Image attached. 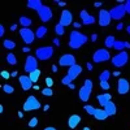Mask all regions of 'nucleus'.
<instances>
[{
  "label": "nucleus",
  "mask_w": 130,
  "mask_h": 130,
  "mask_svg": "<svg viewBox=\"0 0 130 130\" xmlns=\"http://www.w3.org/2000/svg\"><path fill=\"white\" fill-rule=\"evenodd\" d=\"M87 42H89V37L85 35L83 32H81L78 30H73L69 35V47L73 48V50L81 48Z\"/></svg>",
  "instance_id": "1"
},
{
  "label": "nucleus",
  "mask_w": 130,
  "mask_h": 130,
  "mask_svg": "<svg viewBox=\"0 0 130 130\" xmlns=\"http://www.w3.org/2000/svg\"><path fill=\"white\" fill-rule=\"evenodd\" d=\"M92 87H94V83L91 79H85L82 87L78 90V96L82 102H89L90 96H91V92H92Z\"/></svg>",
  "instance_id": "2"
},
{
  "label": "nucleus",
  "mask_w": 130,
  "mask_h": 130,
  "mask_svg": "<svg viewBox=\"0 0 130 130\" xmlns=\"http://www.w3.org/2000/svg\"><path fill=\"white\" fill-rule=\"evenodd\" d=\"M52 56H53V47L52 46H43V47H39L35 50V57L38 60L46 61V60H50Z\"/></svg>",
  "instance_id": "3"
},
{
  "label": "nucleus",
  "mask_w": 130,
  "mask_h": 130,
  "mask_svg": "<svg viewBox=\"0 0 130 130\" xmlns=\"http://www.w3.org/2000/svg\"><path fill=\"white\" fill-rule=\"evenodd\" d=\"M127 61H129V55H127L126 51L118 52L117 55L112 56V59H111L112 65H113V67H116V68H122V67H125V65L127 64Z\"/></svg>",
  "instance_id": "4"
},
{
  "label": "nucleus",
  "mask_w": 130,
  "mask_h": 130,
  "mask_svg": "<svg viewBox=\"0 0 130 130\" xmlns=\"http://www.w3.org/2000/svg\"><path fill=\"white\" fill-rule=\"evenodd\" d=\"M109 59H112V56H111L109 51L105 50V48H98L94 52V55H92V61L96 62V64L105 62V61H108Z\"/></svg>",
  "instance_id": "5"
},
{
  "label": "nucleus",
  "mask_w": 130,
  "mask_h": 130,
  "mask_svg": "<svg viewBox=\"0 0 130 130\" xmlns=\"http://www.w3.org/2000/svg\"><path fill=\"white\" fill-rule=\"evenodd\" d=\"M42 107L40 102L37 99V96L34 95H30L26 102L24 103V111L25 112H30V111H35V109H39V108Z\"/></svg>",
  "instance_id": "6"
},
{
  "label": "nucleus",
  "mask_w": 130,
  "mask_h": 130,
  "mask_svg": "<svg viewBox=\"0 0 130 130\" xmlns=\"http://www.w3.org/2000/svg\"><path fill=\"white\" fill-rule=\"evenodd\" d=\"M109 13H111L112 20H117V21H120V20H121V18H124V17H125V14H126V7H125V4L116 5V7H113V8L109 10Z\"/></svg>",
  "instance_id": "7"
},
{
  "label": "nucleus",
  "mask_w": 130,
  "mask_h": 130,
  "mask_svg": "<svg viewBox=\"0 0 130 130\" xmlns=\"http://www.w3.org/2000/svg\"><path fill=\"white\" fill-rule=\"evenodd\" d=\"M20 37L26 44H31L35 39V32L29 27H22V29H20Z\"/></svg>",
  "instance_id": "8"
},
{
  "label": "nucleus",
  "mask_w": 130,
  "mask_h": 130,
  "mask_svg": "<svg viewBox=\"0 0 130 130\" xmlns=\"http://www.w3.org/2000/svg\"><path fill=\"white\" fill-rule=\"evenodd\" d=\"M109 78H111V73L109 70H103L99 75V82H100V89L102 90H109L111 85H109Z\"/></svg>",
  "instance_id": "9"
},
{
  "label": "nucleus",
  "mask_w": 130,
  "mask_h": 130,
  "mask_svg": "<svg viewBox=\"0 0 130 130\" xmlns=\"http://www.w3.org/2000/svg\"><path fill=\"white\" fill-rule=\"evenodd\" d=\"M38 16H39V18H40L42 22H48V21L52 20L53 13H52V9H51L50 7L43 5V7L40 8V10L38 12Z\"/></svg>",
  "instance_id": "10"
},
{
  "label": "nucleus",
  "mask_w": 130,
  "mask_h": 130,
  "mask_svg": "<svg viewBox=\"0 0 130 130\" xmlns=\"http://www.w3.org/2000/svg\"><path fill=\"white\" fill-rule=\"evenodd\" d=\"M38 69V59L35 56H27L26 57V61H25V72L26 73H31Z\"/></svg>",
  "instance_id": "11"
},
{
  "label": "nucleus",
  "mask_w": 130,
  "mask_h": 130,
  "mask_svg": "<svg viewBox=\"0 0 130 130\" xmlns=\"http://www.w3.org/2000/svg\"><path fill=\"white\" fill-rule=\"evenodd\" d=\"M59 65H60V67H68V68L75 65V57H74V55H72V53H65V55H62L59 59Z\"/></svg>",
  "instance_id": "12"
},
{
  "label": "nucleus",
  "mask_w": 130,
  "mask_h": 130,
  "mask_svg": "<svg viewBox=\"0 0 130 130\" xmlns=\"http://www.w3.org/2000/svg\"><path fill=\"white\" fill-rule=\"evenodd\" d=\"M59 24L62 25L64 27H67V26H69V25L73 24V14H72L70 10H68V9H64L62 10L61 16H60V22Z\"/></svg>",
  "instance_id": "13"
},
{
  "label": "nucleus",
  "mask_w": 130,
  "mask_h": 130,
  "mask_svg": "<svg viewBox=\"0 0 130 130\" xmlns=\"http://www.w3.org/2000/svg\"><path fill=\"white\" fill-rule=\"evenodd\" d=\"M112 21V17H111V13L105 9H100L99 10V25L105 27V26H109Z\"/></svg>",
  "instance_id": "14"
},
{
  "label": "nucleus",
  "mask_w": 130,
  "mask_h": 130,
  "mask_svg": "<svg viewBox=\"0 0 130 130\" xmlns=\"http://www.w3.org/2000/svg\"><path fill=\"white\" fill-rule=\"evenodd\" d=\"M130 91V83L126 78H120L117 81V92L120 95H126Z\"/></svg>",
  "instance_id": "15"
},
{
  "label": "nucleus",
  "mask_w": 130,
  "mask_h": 130,
  "mask_svg": "<svg viewBox=\"0 0 130 130\" xmlns=\"http://www.w3.org/2000/svg\"><path fill=\"white\" fill-rule=\"evenodd\" d=\"M18 82L21 85V89H22L24 91H29L32 87V81L30 79V77H29V75H26V74L20 75V77H18Z\"/></svg>",
  "instance_id": "16"
},
{
  "label": "nucleus",
  "mask_w": 130,
  "mask_h": 130,
  "mask_svg": "<svg viewBox=\"0 0 130 130\" xmlns=\"http://www.w3.org/2000/svg\"><path fill=\"white\" fill-rule=\"evenodd\" d=\"M79 17H81V21H82L83 25H94L96 22V18L92 14H90L87 10H82Z\"/></svg>",
  "instance_id": "17"
},
{
  "label": "nucleus",
  "mask_w": 130,
  "mask_h": 130,
  "mask_svg": "<svg viewBox=\"0 0 130 130\" xmlns=\"http://www.w3.org/2000/svg\"><path fill=\"white\" fill-rule=\"evenodd\" d=\"M81 73H82V67H81V65H78V64H75V65H73V67L68 68V74L67 75L72 81H74Z\"/></svg>",
  "instance_id": "18"
},
{
  "label": "nucleus",
  "mask_w": 130,
  "mask_h": 130,
  "mask_svg": "<svg viewBox=\"0 0 130 130\" xmlns=\"http://www.w3.org/2000/svg\"><path fill=\"white\" fill-rule=\"evenodd\" d=\"M96 100L99 102V104L104 108L108 103H109L112 100V95L111 94H108V92H104V94H99L96 96Z\"/></svg>",
  "instance_id": "19"
},
{
  "label": "nucleus",
  "mask_w": 130,
  "mask_h": 130,
  "mask_svg": "<svg viewBox=\"0 0 130 130\" xmlns=\"http://www.w3.org/2000/svg\"><path fill=\"white\" fill-rule=\"evenodd\" d=\"M79 122H81V116L79 115H72L69 118H68V126L73 130V129H75L78 125H79Z\"/></svg>",
  "instance_id": "20"
},
{
  "label": "nucleus",
  "mask_w": 130,
  "mask_h": 130,
  "mask_svg": "<svg viewBox=\"0 0 130 130\" xmlns=\"http://www.w3.org/2000/svg\"><path fill=\"white\" fill-rule=\"evenodd\" d=\"M103 109L108 113V116H115L116 113H117V107H116V104L113 103V102H109L108 103Z\"/></svg>",
  "instance_id": "21"
},
{
  "label": "nucleus",
  "mask_w": 130,
  "mask_h": 130,
  "mask_svg": "<svg viewBox=\"0 0 130 130\" xmlns=\"http://www.w3.org/2000/svg\"><path fill=\"white\" fill-rule=\"evenodd\" d=\"M42 7H43V3L40 2V0H29L27 2V8L34 9V10H37V12H39Z\"/></svg>",
  "instance_id": "22"
},
{
  "label": "nucleus",
  "mask_w": 130,
  "mask_h": 130,
  "mask_svg": "<svg viewBox=\"0 0 130 130\" xmlns=\"http://www.w3.org/2000/svg\"><path fill=\"white\" fill-rule=\"evenodd\" d=\"M94 117L96 118V120H99V121H103V120H105V118H107V117H109V116H108V113H107L104 109L96 108V112H95Z\"/></svg>",
  "instance_id": "23"
},
{
  "label": "nucleus",
  "mask_w": 130,
  "mask_h": 130,
  "mask_svg": "<svg viewBox=\"0 0 130 130\" xmlns=\"http://www.w3.org/2000/svg\"><path fill=\"white\" fill-rule=\"evenodd\" d=\"M125 48H127V42H124V40H116L115 46H113V50L118 51V52H122Z\"/></svg>",
  "instance_id": "24"
},
{
  "label": "nucleus",
  "mask_w": 130,
  "mask_h": 130,
  "mask_svg": "<svg viewBox=\"0 0 130 130\" xmlns=\"http://www.w3.org/2000/svg\"><path fill=\"white\" fill-rule=\"evenodd\" d=\"M47 32H48V29H47L46 26H39V27L37 29V31H35V37H37L38 39H42L43 37L47 34Z\"/></svg>",
  "instance_id": "25"
},
{
  "label": "nucleus",
  "mask_w": 130,
  "mask_h": 130,
  "mask_svg": "<svg viewBox=\"0 0 130 130\" xmlns=\"http://www.w3.org/2000/svg\"><path fill=\"white\" fill-rule=\"evenodd\" d=\"M115 43H116V38H115L113 35H108V37L105 38V40H104V44H105L107 48H113Z\"/></svg>",
  "instance_id": "26"
},
{
  "label": "nucleus",
  "mask_w": 130,
  "mask_h": 130,
  "mask_svg": "<svg viewBox=\"0 0 130 130\" xmlns=\"http://www.w3.org/2000/svg\"><path fill=\"white\" fill-rule=\"evenodd\" d=\"M40 74H42V70H39V69L31 72V73L29 74V77H30V79L32 81V83H37V81H38L39 77H40Z\"/></svg>",
  "instance_id": "27"
},
{
  "label": "nucleus",
  "mask_w": 130,
  "mask_h": 130,
  "mask_svg": "<svg viewBox=\"0 0 130 130\" xmlns=\"http://www.w3.org/2000/svg\"><path fill=\"white\" fill-rule=\"evenodd\" d=\"M20 24H21V26H22V27H29V26H31L32 21H31V18L22 16V17H20Z\"/></svg>",
  "instance_id": "28"
},
{
  "label": "nucleus",
  "mask_w": 130,
  "mask_h": 130,
  "mask_svg": "<svg viewBox=\"0 0 130 130\" xmlns=\"http://www.w3.org/2000/svg\"><path fill=\"white\" fill-rule=\"evenodd\" d=\"M3 44H4L5 50H13L16 47V42H13L12 39H4Z\"/></svg>",
  "instance_id": "29"
},
{
  "label": "nucleus",
  "mask_w": 130,
  "mask_h": 130,
  "mask_svg": "<svg viewBox=\"0 0 130 130\" xmlns=\"http://www.w3.org/2000/svg\"><path fill=\"white\" fill-rule=\"evenodd\" d=\"M7 61H8V64L9 65H16L17 64V57H16V55L14 53H8L7 55Z\"/></svg>",
  "instance_id": "30"
},
{
  "label": "nucleus",
  "mask_w": 130,
  "mask_h": 130,
  "mask_svg": "<svg viewBox=\"0 0 130 130\" xmlns=\"http://www.w3.org/2000/svg\"><path fill=\"white\" fill-rule=\"evenodd\" d=\"M83 109H85L86 112H87L89 115H91V116H94V115H95V112H96V108H95L94 105H90V104H89V105L86 104V105L83 107Z\"/></svg>",
  "instance_id": "31"
},
{
  "label": "nucleus",
  "mask_w": 130,
  "mask_h": 130,
  "mask_svg": "<svg viewBox=\"0 0 130 130\" xmlns=\"http://www.w3.org/2000/svg\"><path fill=\"white\" fill-rule=\"evenodd\" d=\"M55 32L59 35V37H61V35H64L65 34V29H64V26L62 25H60V24H57L56 26H55Z\"/></svg>",
  "instance_id": "32"
},
{
  "label": "nucleus",
  "mask_w": 130,
  "mask_h": 130,
  "mask_svg": "<svg viewBox=\"0 0 130 130\" xmlns=\"http://www.w3.org/2000/svg\"><path fill=\"white\" fill-rule=\"evenodd\" d=\"M3 91L5 94H13L14 89H13V86H10V85H4L3 86Z\"/></svg>",
  "instance_id": "33"
},
{
  "label": "nucleus",
  "mask_w": 130,
  "mask_h": 130,
  "mask_svg": "<svg viewBox=\"0 0 130 130\" xmlns=\"http://www.w3.org/2000/svg\"><path fill=\"white\" fill-rule=\"evenodd\" d=\"M42 95H44V96H52L53 95V91H52L51 87H46V89L42 90Z\"/></svg>",
  "instance_id": "34"
},
{
  "label": "nucleus",
  "mask_w": 130,
  "mask_h": 130,
  "mask_svg": "<svg viewBox=\"0 0 130 130\" xmlns=\"http://www.w3.org/2000/svg\"><path fill=\"white\" fill-rule=\"evenodd\" d=\"M37 125H38V118H37V117L30 118V121H29V126H30V127H35Z\"/></svg>",
  "instance_id": "35"
},
{
  "label": "nucleus",
  "mask_w": 130,
  "mask_h": 130,
  "mask_svg": "<svg viewBox=\"0 0 130 130\" xmlns=\"http://www.w3.org/2000/svg\"><path fill=\"white\" fill-rule=\"evenodd\" d=\"M61 83H62V85L69 86V85H70V83H73V82H72V79L68 77V75H65V77H62V79H61Z\"/></svg>",
  "instance_id": "36"
},
{
  "label": "nucleus",
  "mask_w": 130,
  "mask_h": 130,
  "mask_svg": "<svg viewBox=\"0 0 130 130\" xmlns=\"http://www.w3.org/2000/svg\"><path fill=\"white\" fill-rule=\"evenodd\" d=\"M44 82H46V85H47V87H52V86H53V79H52L51 77H46Z\"/></svg>",
  "instance_id": "37"
},
{
  "label": "nucleus",
  "mask_w": 130,
  "mask_h": 130,
  "mask_svg": "<svg viewBox=\"0 0 130 130\" xmlns=\"http://www.w3.org/2000/svg\"><path fill=\"white\" fill-rule=\"evenodd\" d=\"M0 74H2V77L5 78V79H9L10 78V73L8 70H2V73H0Z\"/></svg>",
  "instance_id": "38"
},
{
  "label": "nucleus",
  "mask_w": 130,
  "mask_h": 130,
  "mask_svg": "<svg viewBox=\"0 0 130 130\" xmlns=\"http://www.w3.org/2000/svg\"><path fill=\"white\" fill-rule=\"evenodd\" d=\"M125 7H126V13H127V14H130V0L125 2Z\"/></svg>",
  "instance_id": "39"
},
{
  "label": "nucleus",
  "mask_w": 130,
  "mask_h": 130,
  "mask_svg": "<svg viewBox=\"0 0 130 130\" xmlns=\"http://www.w3.org/2000/svg\"><path fill=\"white\" fill-rule=\"evenodd\" d=\"M51 70H52L53 73H57V70H59V68H57V65H56V64H53L52 67H51Z\"/></svg>",
  "instance_id": "40"
},
{
  "label": "nucleus",
  "mask_w": 130,
  "mask_h": 130,
  "mask_svg": "<svg viewBox=\"0 0 130 130\" xmlns=\"http://www.w3.org/2000/svg\"><path fill=\"white\" fill-rule=\"evenodd\" d=\"M90 40H91V42H96V40H98V34H95V32H94V34L90 37Z\"/></svg>",
  "instance_id": "41"
},
{
  "label": "nucleus",
  "mask_w": 130,
  "mask_h": 130,
  "mask_svg": "<svg viewBox=\"0 0 130 130\" xmlns=\"http://www.w3.org/2000/svg\"><path fill=\"white\" fill-rule=\"evenodd\" d=\"M122 29H124V24H122V22H120V24L116 26V30H118V31H121Z\"/></svg>",
  "instance_id": "42"
},
{
  "label": "nucleus",
  "mask_w": 130,
  "mask_h": 130,
  "mask_svg": "<svg viewBox=\"0 0 130 130\" xmlns=\"http://www.w3.org/2000/svg\"><path fill=\"white\" fill-rule=\"evenodd\" d=\"M57 5H60V7H65V5H67V3H65V2H60V0H56V2H55Z\"/></svg>",
  "instance_id": "43"
},
{
  "label": "nucleus",
  "mask_w": 130,
  "mask_h": 130,
  "mask_svg": "<svg viewBox=\"0 0 130 130\" xmlns=\"http://www.w3.org/2000/svg\"><path fill=\"white\" fill-rule=\"evenodd\" d=\"M53 44H55V46H60L61 44V43H60V39H57V38H55V39H53Z\"/></svg>",
  "instance_id": "44"
},
{
  "label": "nucleus",
  "mask_w": 130,
  "mask_h": 130,
  "mask_svg": "<svg viewBox=\"0 0 130 130\" xmlns=\"http://www.w3.org/2000/svg\"><path fill=\"white\" fill-rule=\"evenodd\" d=\"M3 35H4V26L0 25V37H3Z\"/></svg>",
  "instance_id": "45"
},
{
  "label": "nucleus",
  "mask_w": 130,
  "mask_h": 130,
  "mask_svg": "<svg viewBox=\"0 0 130 130\" xmlns=\"http://www.w3.org/2000/svg\"><path fill=\"white\" fill-rule=\"evenodd\" d=\"M73 26H74L75 29H79V27H81V24H79V22H73Z\"/></svg>",
  "instance_id": "46"
},
{
  "label": "nucleus",
  "mask_w": 130,
  "mask_h": 130,
  "mask_svg": "<svg viewBox=\"0 0 130 130\" xmlns=\"http://www.w3.org/2000/svg\"><path fill=\"white\" fill-rule=\"evenodd\" d=\"M22 52H25V53H27V52H30V48H29L27 46H25V47L22 48Z\"/></svg>",
  "instance_id": "47"
},
{
  "label": "nucleus",
  "mask_w": 130,
  "mask_h": 130,
  "mask_svg": "<svg viewBox=\"0 0 130 130\" xmlns=\"http://www.w3.org/2000/svg\"><path fill=\"white\" fill-rule=\"evenodd\" d=\"M17 27H18V26H17L16 24H14V25H12V26H10V31H16V30H17Z\"/></svg>",
  "instance_id": "48"
},
{
  "label": "nucleus",
  "mask_w": 130,
  "mask_h": 130,
  "mask_svg": "<svg viewBox=\"0 0 130 130\" xmlns=\"http://www.w3.org/2000/svg\"><path fill=\"white\" fill-rule=\"evenodd\" d=\"M18 75V73H17V70H13L12 73H10V77H17Z\"/></svg>",
  "instance_id": "49"
},
{
  "label": "nucleus",
  "mask_w": 130,
  "mask_h": 130,
  "mask_svg": "<svg viewBox=\"0 0 130 130\" xmlns=\"http://www.w3.org/2000/svg\"><path fill=\"white\" fill-rule=\"evenodd\" d=\"M92 68H94V67H92V64H91V62H87V69H89L90 72L92 70Z\"/></svg>",
  "instance_id": "50"
},
{
  "label": "nucleus",
  "mask_w": 130,
  "mask_h": 130,
  "mask_svg": "<svg viewBox=\"0 0 130 130\" xmlns=\"http://www.w3.org/2000/svg\"><path fill=\"white\" fill-rule=\"evenodd\" d=\"M113 75H115V77H118V75H120V70H116V72H113Z\"/></svg>",
  "instance_id": "51"
},
{
  "label": "nucleus",
  "mask_w": 130,
  "mask_h": 130,
  "mask_svg": "<svg viewBox=\"0 0 130 130\" xmlns=\"http://www.w3.org/2000/svg\"><path fill=\"white\" fill-rule=\"evenodd\" d=\"M43 130H56L53 126H48V127H46V129H43Z\"/></svg>",
  "instance_id": "52"
},
{
  "label": "nucleus",
  "mask_w": 130,
  "mask_h": 130,
  "mask_svg": "<svg viewBox=\"0 0 130 130\" xmlns=\"http://www.w3.org/2000/svg\"><path fill=\"white\" fill-rule=\"evenodd\" d=\"M43 109H44V111H46V112H47V111H48V109H50V105H48V104H46V105H44V107H43Z\"/></svg>",
  "instance_id": "53"
},
{
  "label": "nucleus",
  "mask_w": 130,
  "mask_h": 130,
  "mask_svg": "<svg viewBox=\"0 0 130 130\" xmlns=\"http://www.w3.org/2000/svg\"><path fill=\"white\" fill-rule=\"evenodd\" d=\"M69 89H72V90H74V89H75V86H74V83H70V85H69Z\"/></svg>",
  "instance_id": "54"
},
{
  "label": "nucleus",
  "mask_w": 130,
  "mask_h": 130,
  "mask_svg": "<svg viewBox=\"0 0 130 130\" xmlns=\"http://www.w3.org/2000/svg\"><path fill=\"white\" fill-rule=\"evenodd\" d=\"M18 117H20V118H22V117H24V112H21V111H20V112H18Z\"/></svg>",
  "instance_id": "55"
},
{
  "label": "nucleus",
  "mask_w": 130,
  "mask_h": 130,
  "mask_svg": "<svg viewBox=\"0 0 130 130\" xmlns=\"http://www.w3.org/2000/svg\"><path fill=\"white\" fill-rule=\"evenodd\" d=\"M94 5H95V7H102V3H100V2H96Z\"/></svg>",
  "instance_id": "56"
},
{
  "label": "nucleus",
  "mask_w": 130,
  "mask_h": 130,
  "mask_svg": "<svg viewBox=\"0 0 130 130\" xmlns=\"http://www.w3.org/2000/svg\"><path fill=\"white\" fill-rule=\"evenodd\" d=\"M126 30H127V34H129V35H130V25H129V26H127V29H126Z\"/></svg>",
  "instance_id": "57"
},
{
  "label": "nucleus",
  "mask_w": 130,
  "mask_h": 130,
  "mask_svg": "<svg viewBox=\"0 0 130 130\" xmlns=\"http://www.w3.org/2000/svg\"><path fill=\"white\" fill-rule=\"evenodd\" d=\"M82 130H91V129H90V127H83Z\"/></svg>",
  "instance_id": "58"
}]
</instances>
